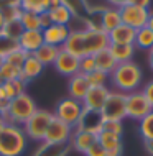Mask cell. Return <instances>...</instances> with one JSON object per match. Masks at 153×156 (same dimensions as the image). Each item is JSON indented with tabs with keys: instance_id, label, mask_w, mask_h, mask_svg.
<instances>
[{
	"instance_id": "6da1fadb",
	"label": "cell",
	"mask_w": 153,
	"mask_h": 156,
	"mask_svg": "<svg viewBox=\"0 0 153 156\" xmlns=\"http://www.w3.org/2000/svg\"><path fill=\"white\" fill-rule=\"evenodd\" d=\"M109 79L112 82V86L118 92L130 94V92H135L140 87V82H142V69L133 61L120 62L109 74Z\"/></svg>"
},
{
	"instance_id": "7a4b0ae2",
	"label": "cell",
	"mask_w": 153,
	"mask_h": 156,
	"mask_svg": "<svg viewBox=\"0 0 153 156\" xmlns=\"http://www.w3.org/2000/svg\"><path fill=\"white\" fill-rule=\"evenodd\" d=\"M27 143L28 138L22 126L7 123L0 133V156H22Z\"/></svg>"
},
{
	"instance_id": "3957f363",
	"label": "cell",
	"mask_w": 153,
	"mask_h": 156,
	"mask_svg": "<svg viewBox=\"0 0 153 156\" xmlns=\"http://www.w3.org/2000/svg\"><path fill=\"white\" fill-rule=\"evenodd\" d=\"M36 110L38 108H36L35 100H33L28 94H23V95H20V97H16V99L8 102V107H7V110L2 113V117L5 119L7 123L23 126L25 122H27Z\"/></svg>"
},
{
	"instance_id": "277c9868",
	"label": "cell",
	"mask_w": 153,
	"mask_h": 156,
	"mask_svg": "<svg viewBox=\"0 0 153 156\" xmlns=\"http://www.w3.org/2000/svg\"><path fill=\"white\" fill-rule=\"evenodd\" d=\"M53 117L54 115L51 112L40 110V108H38V110L25 122V125L22 126L25 135H27V138H30V140H33V141H41L43 143L46 130H48Z\"/></svg>"
},
{
	"instance_id": "5b68a950",
	"label": "cell",
	"mask_w": 153,
	"mask_h": 156,
	"mask_svg": "<svg viewBox=\"0 0 153 156\" xmlns=\"http://www.w3.org/2000/svg\"><path fill=\"white\" fill-rule=\"evenodd\" d=\"M84 112V105L79 100H74L71 97H64L56 104V108H54L53 115L56 117L58 120L64 122L66 125H69L71 128H76L79 125V120L82 117Z\"/></svg>"
},
{
	"instance_id": "8992f818",
	"label": "cell",
	"mask_w": 153,
	"mask_h": 156,
	"mask_svg": "<svg viewBox=\"0 0 153 156\" xmlns=\"http://www.w3.org/2000/svg\"><path fill=\"white\" fill-rule=\"evenodd\" d=\"M100 113L104 120L122 122L127 117V94L118 90H110Z\"/></svg>"
},
{
	"instance_id": "52a82bcc",
	"label": "cell",
	"mask_w": 153,
	"mask_h": 156,
	"mask_svg": "<svg viewBox=\"0 0 153 156\" xmlns=\"http://www.w3.org/2000/svg\"><path fill=\"white\" fill-rule=\"evenodd\" d=\"M74 128H71L69 125H66L64 122L58 120L56 117H53L51 123L46 130L43 143L48 146H59V145H69L71 136H73Z\"/></svg>"
},
{
	"instance_id": "ba28073f",
	"label": "cell",
	"mask_w": 153,
	"mask_h": 156,
	"mask_svg": "<svg viewBox=\"0 0 153 156\" xmlns=\"http://www.w3.org/2000/svg\"><path fill=\"white\" fill-rule=\"evenodd\" d=\"M120 10V18H122V25L133 28V30H140L145 28L148 16H150V10L143 7H138L135 3H129V5L118 8Z\"/></svg>"
},
{
	"instance_id": "9c48e42d",
	"label": "cell",
	"mask_w": 153,
	"mask_h": 156,
	"mask_svg": "<svg viewBox=\"0 0 153 156\" xmlns=\"http://www.w3.org/2000/svg\"><path fill=\"white\" fill-rule=\"evenodd\" d=\"M110 46L109 35L97 28H84V51L86 56H94L96 53L107 49Z\"/></svg>"
},
{
	"instance_id": "30bf717a",
	"label": "cell",
	"mask_w": 153,
	"mask_h": 156,
	"mask_svg": "<svg viewBox=\"0 0 153 156\" xmlns=\"http://www.w3.org/2000/svg\"><path fill=\"white\" fill-rule=\"evenodd\" d=\"M153 110L151 105L148 104L147 97L143 95L142 90H135L127 94V117L133 120H142Z\"/></svg>"
},
{
	"instance_id": "8fae6325",
	"label": "cell",
	"mask_w": 153,
	"mask_h": 156,
	"mask_svg": "<svg viewBox=\"0 0 153 156\" xmlns=\"http://www.w3.org/2000/svg\"><path fill=\"white\" fill-rule=\"evenodd\" d=\"M54 69L58 71L61 76H66V77H73L74 74L79 73V58L73 56V54H69L67 51L64 49H59L56 59L53 62Z\"/></svg>"
},
{
	"instance_id": "7c38bea8",
	"label": "cell",
	"mask_w": 153,
	"mask_h": 156,
	"mask_svg": "<svg viewBox=\"0 0 153 156\" xmlns=\"http://www.w3.org/2000/svg\"><path fill=\"white\" fill-rule=\"evenodd\" d=\"M43 44H45V40L41 30H25L20 35L18 41H16V46L27 54H35Z\"/></svg>"
},
{
	"instance_id": "4fadbf2b",
	"label": "cell",
	"mask_w": 153,
	"mask_h": 156,
	"mask_svg": "<svg viewBox=\"0 0 153 156\" xmlns=\"http://www.w3.org/2000/svg\"><path fill=\"white\" fill-rule=\"evenodd\" d=\"M110 94L109 87L104 86V87H91L87 90L86 97L82 99V105L86 110H94V112H100L102 107H104L105 100Z\"/></svg>"
},
{
	"instance_id": "5bb4252c",
	"label": "cell",
	"mask_w": 153,
	"mask_h": 156,
	"mask_svg": "<svg viewBox=\"0 0 153 156\" xmlns=\"http://www.w3.org/2000/svg\"><path fill=\"white\" fill-rule=\"evenodd\" d=\"M43 31V40L46 44L56 46V48H63V44L66 43L67 36H69L71 30L63 25H49L48 28H45Z\"/></svg>"
},
{
	"instance_id": "9a60e30c",
	"label": "cell",
	"mask_w": 153,
	"mask_h": 156,
	"mask_svg": "<svg viewBox=\"0 0 153 156\" xmlns=\"http://www.w3.org/2000/svg\"><path fill=\"white\" fill-rule=\"evenodd\" d=\"M102 125H104V119H102V113L100 112L86 110V108H84L82 117H81V120H79V125L76 126V128L99 135L102 132Z\"/></svg>"
},
{
	"instance_id": "2e32d148",
	"label": "cell",
	"mask_w": 153,
	"mask_h": 156,
	"mask_svg": "<svg viewBox=\"0 0 153 156\" xmlns=\"http://www.w3.org/2000/svg\"><path fill=\"white\" fill-rule=\"evenodd\" d=\"M91 89V86H89L87 82V77L84 74H74L73 77H69V82H67V97H71V99L74 100H79V102H82V99L86 97L87 90Z\"/></svg>"
},
{
	"instance_id": "e0dca14e",
	"label": "cell",
	"mask_w": 153,
	"mask_h": 156,
	"mask_svg": "<svg viewBox=\"0 0 153 156\" xmlns=\"http://www.w3.org/2000/svg\"><path fill=\"white\" fill-rule=\"evenodd\" d=\"M97 141L105 148L107 156H122V151H124V148H122V136L102 130L97 135Z\"/></svg>"
},
{
	"instance_id": "ac0fdd59",
	"label": "cell",
	"mask_w": 153,
	"mask_h": 156,
	"mask_svg": "<svg viewBox=\"0 0 153 156\" xmlns=\"http://www.w3.org/2000/svg\"><path fill=\"white\" fill-rule=\"evenodd\" d=\"M63 49L67 51L69 54H73L76 58H84L86 51H84V30H74L69 33L66 43L63 44Z\"/></svg>"
},
{
	"instance_id": "d6986e66",
	"label": "cell",
	"mask_w": 153,
	"mask_h": 156,
	"mask_svg": "<svg viewBox=\"0 0 153 156\" xmlns=\"http://www.w3.org/2000/svg\"><path fill=\"white\" fill-rule=\"evenodd\" d=\"M97 141V135L96 133H91V132H84V130H78L76 128L73 132V136H71V146L79 151V153H86V151L91 148L92 145Z\"/></svg>"
},
{
	"instance_id": "ffe728a7",
	"label": "cell",
	"mask_w": 153,
	"mask_h": 156,
	"mask_svg": "<svg viewBox=\"0 0 153 156\" xmlns=\"http://www.w3.org/2000/svg\"><path fill=\"white\" fill-rule=\"evenodd\" d=\"M107 35L110 44H135L137 30L127 27V25H118L115 30H112Z\"/></svg>"
},
{
	"instance_id": "44dd1931",
	"label": "cell",
	"mask_w": 153,
	"mask_h": 156,
	"mask_svg": "<svg viewBox=\"0 0 153 156\" xmlns=\"http://www.w3.org/2000/svg\"><path fill=\"white\" fill-rule=\"evenodd\" d=\"M118 25H122L120 18V10L114 7H104L100 10V28L105 33H110L112 30H115Z\"/></svg>"
},
{
	"instance_id": "7402d4cb",
	"label": "cell",
	"mask_w": 153,
	"mask_h": 156,
	"mask_svg": "<svg viewBox=\"0 0 153 156\" xmlns=\"http://www.w3.org/2000/svg\"><path fill=\"white\" fill-rule=\"evenodd\" d=\"M43 69H45V66L33 54H28V58L25 59L23 66H22V77L20 79H23L25 82L33 81V79H36L38 76L43 73Z\"/></svg>"
},
{
	"instance_id": "603a6c76",
	"label": "cell",
	"mask_w": 153,
	"mask_h": 156,
	"mask_svg": "<svg viewBox=\"0 0 153 156\" xmlns=\"http://www.w3.org/2000/svg\"><path fill=\"white\" fill-rule=\"evenodd\" d=\"M46 13H48V16H49V20H51L53 25H63V27H67V25L73 22V18H74L73 12H71L67 7H64V5L49 8Z\"/></svg>"
},
{
	"instance_id": "cb8c5ba5",
	"label": "cell",
	"mask_w": 153,
	"mask_h": 156,
	"mask_svg": "<svg viewBox=\"0 0 153 156\" xmlns=\"http://www.w3.org/2000/svg\"><path fill=\"white\" fill-rule=\"evenodd\" d=\"M94 62H96V69H99L105 74H110L117 66V61L114 59V56H112V53L109 51V48L96 53L94 54Z\"/></svg>"
},
{
	"instance_id": "d4e9b609",
	"label": "cell",
	"mask_w": 153,
	"mask_h": 156,
	"mask_svg": "<svg viewBox=\"0 0 153 156\" xmlns=\"http://www.w3.org/2000/svg\"><path fill=\"white\" fill-rule=\"evenodd\" d=\"M109 51L112 53V56L117 61V64L129 62V61H132V58L135 54V44H110Z\"/></svg>"
},
{
	"instance_id": "484cf974",
	"label": "cell",
	"mask_w": 153,
	"mask_h": 156,
	"mask_svg": "<svg viewBox=\"0 0 153 156\" xmlns=\"http://www.w3.org/2000/svg\"><path fill=\"white\" fill-rule=\"evenodd\" d=\"M27 84L28 82H25L23 79H13V81H5L3 82L2 87H3V90H5V94H7L8 102L16 99V97H20V95H23V94H27Z\"/></svg>"
},
{
	"instance_id": "4316f807",
	"label": "cell",
	"mask_w": 153,
	"mask_h": 156,
	"mask_svg": "<svg viewBox=\"0 0 153 156\" xmlns=\"http://www.w3.org/2000/svg\"><path fill=\"white\" fill-rule=\"evenodd\" d=\"M49 2L51 0H18V7L22 12H33V13H46L49 10Z\"/></svg>"
},
{
	"instance_id": "83f0119b",
	"label": "cell",
	"mask_w": 153,
	"mask_h": 156,
	"mask_svg": "<svg viewBox=\"0 0 153 156\" xmlns=\"http://www.w3.org/2000/svg\"><path fill=\"white\" fill-rule=\"evenodd\" d=\"M61 5L67 7L71 12H73L74 18H84V16H89L91 13V7H89L87 0H61Z\"/></svg>"
},
{
	"instance_id": "f1b7e54d",
	"label": "cell",
	"mask_w": 153,
	"mask_h": 156,
	"mask_svg": "<svg viewBox=\"0 0 153 156\" xmlns=\"http://www.w3.org/2000/svg\"><path fill=\"white\" fill-rule=\"evenodd\" d=\"M59 49H61V48H56V46H51V44L45 43L35 54H33V56H35L43 66H48V64H53V62H54V59H56V56L59 53Z\"/></svg>"
},
{
	"instance_id": "f546056e",
	"label": "cell",
	"mask_w": 153,
	"mask_h": 156,
	"mask_svg": "<svg viewBox=\"0 0 153 156\" xmlns=\"http://www.w3.org/2000/svg\"><path fill=\"white\" fill-rule=\"evenodd\" d=\"M18 22L22 23L23 30H43L41 28V15L33 12H22Z\"/></svg>"
},
{
	"instance_id": "4dcf8cb0",
	"label": "cell",
	"mask_w": 153,
	"mask_h": 156,
	"mask_svg": "<svg viewBox=\"0 0 153 156\" xmlns=\"http://www.w3.org/2000/svg\"><path fill=\"white\" fill-rule=\"evenodd\" d=\"M135 48L151 49L153 48V31L148 30L147 27L137 30V36H135Z\"/></svg>"
},
{
	"instance_id": "1f68e13d",
	"label": "cell",
	"mask_w": 153,
	"mask_h": 156,
	"mask_svg": "<svg viewBox=\"0 0 153 156\" xmlns=\"http://www.w3.org/2000/svg\"><path fill=\"white\" fill-rule=\"evenodd\" d=\"M0 74H2L3 82L5 81H13V79L22 77V69L13 66V64H10V62H7V61H3L2 64H0Z\"/></svg>"
},
{
	"instance_id": "d6a6232c",
	"label": "cell",
	"mask_w": 153,
	"mask_h": 156,
	"mask_svg": "<svg viewBox=\"0 0 153 156\" xmlns=\"http://www.w3.org/2000/svg\"><path fill=\"white\" fill-rule=\"evenodd\" d=\"M140 135H142V138L145 141L148 140H153V110L148 113L147 117H143L142 120H140Z\"/></svg>"
},
{
	"instance_id": "836d02e7",
	"label": "cell",
	"mask_w": 153,
	"mask_h": 156,
	"mask_svg": "<svg viewBox=\"0 0 153 156\" xmlns=\"http://www.w3.org/2000/svg\"><path fill=\"white\" fill-rule=\"evenodd\" d=\"M25 30H23V27H22V23L18 22V20H12V22H7L5 23V28H3V35L8 36L10 40H13V41H18V38L20 35H22Z\"/></svg>"
},
{
	"instance_id": "e575fe53",
	"label": "cell",
	"mask_w": 153,
	"mask_h": 156,
	"mask_svg": "<svg viewBox=\"0 0 153 156\" xmlns=\"http://www.w3.org/2000/svg\"><path fill=\"white\" fill-rule=\"evenodd\" d=\"M86 77H87V82H89L91 87H104L109 81V74L102 73V71H99V69L92 71V73L87 74Z\"/></svg>"
},
{
	"instance_id": "d590c367",
	"label": "cell",
	"mask_w": 153,
	"mask_h": 156,
	"mask_svg": "<svg viewBox=\"0 0 153 156\" xmlns=\"http://www.w3.org/2000/svg\"><path fill=\"white\" fill-rule=\"evenodd\" d=\"M15 48H18V46H16V41L10 40V38L5 36L3 33H0V58L5 59Z\"/></svg>"
},
{
	"instance_id": "8d00e7d4",
	"label": "cell",
	"mask_w": 153,
	"mask_h": 156,
	"mask_svg": "<svg viewBox=\"0 0 153 156\" xmlns=\"http://www.w3.org/2000/svg\"><path fill=\"white\" fill-rule=\"evenodd\" d=\"M27 58H28L27 53L22 51L20 48H15L3 61H7V62H10V64H13V66H16V67H20V69H22V66H23V62H25Z\"/></svg>"
},
{
	"instance_id": "74e56055",
	"label": "cell",
	"mask_w": 153,
	"mask_h": 156,
	"mask_svg": "<svg viewBox=\"0 0 153 156\" xmlns=\"http://www.w3.org/2000/svg\"><path fill=\"white\" fill-rule=\"evenodd\" d=\"M92 71H96V62H94V56H84L79 59V73L87 76Z\"/></svg>"
},
{
	"instance_id": "f35d334b",
	"label": "cell",
	"mask_w": 153,
	"mask_h": 156,
	"mask_svg": "<svg viewBox=\"0 0 153 156\" xmlns=\"http://www.w3.org/2000/svg\"><path fill=\"white\" fill-rule=\"evenodd\" d=\"M102 130H104V132H110V133H115V135H118V136H122V132H124V125H122V122L104 120Z\"/></svg>"
},
{
	"instance_id": "ab89813d",
	"label": "cell",
	"mask_w": 153,
	"mask_h": 156,
	"mask_svg": "<svg viewBox=\"0 0 153 156\" xmlns=\"http://www.w3.org/2000/svg\"><path fill=\"white\" fill-rule=\"evenodd\" d=\"M84 154H86V156H107V151H105V148L100 145L99 141H96Z\"/></svg>"
},
{
	"instance_id": "60d3db41",
	"label": "cell",
	"mask_w": 153,
	"mask_h": 156,
	"mask_svg": "<svg viewBox=\"0 0 153 156\" xmlns=\"http://www.w3.org/2000/svg\"><path fill=\"white\" fill-rule=\"evenodd\" d=\"M143 95L147 97V100H148V104L151 105V108H153V79L148 84H145V87H143Z\"/></svg>"
},
{
	"instance_id": "b9f144b4",
	"label": "cell",
	"mask_w": 153,
	"mask_h": 156,
	"mask_svg": "<svg viewBox=\"0 0 153 156\" xmlns=\"http://www.w3.org/2000/svg\"><path fill=\"white\" fill-rule=\"evenodd\" d=\"M8 107V99H7V94L3 90V87L0 86V113H3Z\"/></svg>"
},
{
	"instance_id": "7bdbcfd3",
	"label": "cell",
	"mask_w": 153,
	"mask_h": 156,
	"mask_svg": "<svg viewBox=\"0 0 153 156\" xmlns=\"http://www.w3.org/2000/svg\"><path fill=\"white\" fill-rule=\"evenodd\" d=\"M107 3L110 7H114V8H122V7L132 3V0H107Z\"/></svg>"
},
{
	"instance_id": "ee69618b",
	"label": "cell",
	"mask_w": 153,
	"mask_h": 156,
	"mask_svg": "<svg viewBox=\"0 0 153 156\" xmlns=\"http://www.w3.org/2000/svg\"><path fill=\"white\" fill-rule=\"evenodd\" d=\"M49 25H53L51 23V20H49V16H48V13H41V28H48Z\"/></svg>"
},
{
	"instance_id": "f6af8a7d",
	"label": "cell",
	"mask_w": 153,
	"mask_h": 156,
	"mask_svg": "<svg viewBox=\"0 0 153 156\" xmlns=\"http://www.w3.org/2000/svg\"><path fill=\"white\" fill-rule=\"evenodd\" d=\"M150 2L151 0H132V3H135V5H138V7H143V8H148Z\"/></svg>"
},
{
	"instance_id": "bcb514c9",
	"label": "cell",
	"mask_w": 153,
	"mask_h": 156,
	"mask_svg": "<svg viewBox=\"0 0 153 156\" xmlns=\"http://www.w3.org/2000/svg\"><path fill=\"white\" fill-rule=\"evenodd\" d=\"M5 16H3V12H2V7H0V33L3 31V28H5Z\"/></svg>"
},
{
	"instance_id": "7dc6e473",
	"label": "cell",
	"mask_w": 153,
	"mask_h": 156,
	"mask_svg": "<svg viewBox=\"0 0 153 156\" xmlns=\"http://www.w3.org/2000/svg\"><path fill=\"white\" fill-rule=\"evenodd\" d=\"M145 148H147L148 153H150V154L153 156V140H148V141H145Z\"/></svg>"
},
{
	"instance_id": "c3c4849f",
	"label": "cell",
	"mask_w": 153,
	"mask_h": 156,
	"mask_svg": "<svg viewBox=\"0 0 153 156\" xmlns=\"http://www.w3.org/2000/svg\"><path fill=\"white\" fill-rule=\"evenodd\" d=\"M147 28L153 31V13L150 12V16H148V22H147Z\"/></svg>"
},
{
	"instance_id": "681fc988",
	"label": "cell",
	"mask_w": 153,
	"mask_h": 156,
	"mask_svg": "<svg viewBox=\"0 0 153 156\" xmlns=\"http://www.w3.org/2000/svg\"><path fill=\"white\" fill-rule=\"evenodd\" d=\"M148 62H150V67L153 69V48L150 49V54H148Z\"/></svg>"
},
{
	"instance_id": "f907efd6",
	"label": "cell",
	"mask_w": 153,
	"mask_h": 156,
	"mask_svg": "<svg viewBox=\"0 0 153 156\" xmlns=\"http://www.w3.org/2000/svg\"><path fill=\"white\" fill-rule=\"evenodd\" d=\"M5 125H7V122H5V119H3V117H0V133H2V130L5 128Z\"/></svg>"
},
{
	"instance_id": "816d5d0a",
	"label": "cell",
	"mask_w": 153,
	"mask_h": 156,
	"mask_svg": "<svg viewBox=\"0 0 153 156\" xmlns=\"http://www.w3.org/2000/svg\"><path fill=\"white\" fill-rule=\"evenodd\" d=\"M3 84V79H2V74H0V86Z\"/></svg>"
}]
</instances>
